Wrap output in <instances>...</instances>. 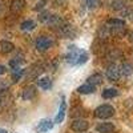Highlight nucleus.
I'll return each instance as SVG.
<instances>
[{
	"mask_svg": "<svg viewBox=\"0 0 133 133\" xmlns=\"http://www.w3.org/2000/svg\"><path fill=\"white\" fill-rule=\"evenodd\" d=\"M88 59H89V56H88L87 51L73 45L68 48V53L65 55V61L71 65H83L88 61Z\"/></svg>",
	"mask_w": 133,
	"mask_h": 133,
	"instance_id": "f257e3e1",
	"label": "nucleus"
},
{
	"mask_svg": "<svg viewBox=\"0 0 133 133\" xmlns=\"http://www.w3.org/2000/svg\"><path fill=\"white\" fill-rule=\"evenodd\" d=\"M20 28L23 29V31H33L36 28V21H33V20H25L23 21V23L20 24Z\"/></svg>",
	"mask_w": 133,
	"mask_h": 133,
	"instance_id": "6ab92c4d",
	"label": "nucleus"
},
{
	"mask_svg": "<svg viewBox=\"0 0 133 133\" xmlns=\"http://www.w3.org/2000/svg\"><path fill=\"white\" fill-rule=\"evenodd\" d=\"M87 83H89V84L97 87V85H100V84L103 83V76L100 75V73H95V75H92V76L88 77V79H87Z\"/></svg>",
	"mask_w": 133,
	"mask_h": 133,
	"instance_id": "dca6fc26",
	"label": "nucleus"
},
{
	"mask_svg": "<svg viewBox=\"0 0 133 133\" xmlns=\"http://www.w3.org/2000/svg\"><path fill=\"white\" fill-rule=\"evenodd\" d=\"M113 115H115V108L109 104H103L95 109V116L97 118H101V120L110 118Z\"/></svg>",
	"mask_w": 133,
	"mask_h": 133,
	"instance_id": "f03ea898",
	"label": "nucleus"
},
{
	"mask_svg": "<svg viewBox=\"0 0 133 133\" xmlns=\"http://www.w3.org/2000/svg\"><path fill=\"white\" fill-rule=\"evenodd\" d=\"M53 121L52 120H49V118H43L40 123L37 124V127H36V130H37V133H47V132H49L52 128H53Z\"/></svg>",
	"mask_w": 133,
	"mask_h": 133,
	"instance_id": "6e6552de",
	"label": "nucleus"
},
{
	"mask_svg": "<svg viewBox=\"0 0 133 133\" xmlns=\"http://www.w3.org/2000/svg\"><path fill=\"white\" fill-rule=\"evenodd\" d=\"M116 127L112 123H100L96 125V132L97 133H112L115 132Z\"/></svg>",
	"mask_w": 133,
	"mask_h": 133,
	"instance_id": "9b49d317",
	"label": "nucleus"
},
{
	"mask_svg": "<svg viewBox=\"0 0 133 133\" xmlns=\"http://www.w3.org/2000/svg\"><path fill=\"white\" fill-rule=\"evenodd\" d=\"M59 33L63 36V37H65V39H73L75 37V29L72 28V25H69V24H63L60 28H59Z\"/></svg>",
	"mask_w": 133,
	"mask_h": 133,
	"instance_id": "1a4fd4ad",
	"label": "nucleus"
},
{
	"mask_svg": "<svg viewBox=\"0 0 133 133\" xmlns=\"http://www.w3.org/2000/svg\"><path fill=\"white\" fill-rule=\"evenodd\" d=\"M65 112H66V100L64 96H61V101H60V107H59V112L55 117V124H61L64 118H65Z\"/></svg>",
	"mask_w": 133,
	"mask_h": 133,
	"instance_id": "423d86ee",
	"label": "nucleus"
},
{
	"mask_svg": "<svg viewBox=\"0 0 133 133\" xmlns=\"http://www.w3.org/2000/svg\"><path fill=\"white\" fill-rule=\"evenodd\" d=\"M4 0H0V15H2L4 12V9H5V5H4Z\"/></svg>",
	"mask_w": 133,
	"mask_h": 133,
	"instance_id": "b1692460",
	"label": "nucleus"
},
{
	"mask_svg": "<svg viewBox=\"0 0 133 133\" xmlns=\"http://www.w3.org/2000/svg\"><path fill=\"white\" fill-rule=\"evenodd\" d=\"M37 91H36V87L35 85H28L25 87L23 89V93H21V98L25 100V101H29V100H32L33 97L36 96Z\"/></svg>",
	"mask_w": 133,
	"mask_h": 133,
	"instance_id": "9d476101",
	"label": "nucleus"
},
{
	"mask_svg": "<svg viewBox=\"0 0 133 133\" xmlns=\"http://www.w3.org/2000/svg\"><path fill=\"white\" fill-rule=\"evenodd\" d=\"M52 44H53V41H52V39L48 37V36H39V37L36 39V48H37L39 52H45V51H48V49L52 47Z\"/></svg>",
	"mask_w": 133,
	"mask_h": 133,
	"instance_id": "39448f33",
	"label": "nucleus"
},
{
	"mask_svg": "<svg viewBox=\"0 0 133 133\" xmlns=\"http://www.w3.org/2000/svg\"><path fill=\"white\" fill-rule=\"evenodd\" d=\"M88 128H89V123L84 118H76L71 124V129L76 133H84L88 130Z\"/></svg>",
	"mask_w": 133,
	"mask_h": 133,
	"instance_id": "20e7f679",
	"label": "nucleus"
},
{
	"mask_svg": "<svg viewBox=\"0 0 133 133\" xmlns=\"http://www.w3.org/2000/svg\"><path fill=\"white\" fill-rule=\"evenodd\" d=\"M14 49H15V45L11 41H7V40L0 41V53L7 55V53H11Z\"/></svg>",
	"mask_w": 133,
	"mask_h": 133,
	"instance_id": "ddd939ff",
	"label": "nucleus"
},
{
	"mask_svg": "<svg viewBox=\"0 0 133 133\" xmlns=\"http://www.w3.org/2000/svg\"><path fill=\"white\" fill-rule=\"evenodd\" d=\"M45 2H47V0H40V2L37 3V5L35 7V9H36V11H39V9H41V8H43L44 5H45Z\"/></svg>",
	"mask_w": 133,
	"mask_h": 133,
	"instance_id": "5701e85b",
	"label": "nucleus"
},
{
	"mask_svg": "<svg viewBox=\"0 0 133 133\" xmlns=\"http://www.w3.org/2000/svg\"><path fill=\"white\" fill-rule=\"evenodd\" d=\"M118 95V91L116 88H107V89L103 91V97L104 98H113Z\"/></svg>",
	"mask_w": 133,
	"mask_h": 133,
	"instance_id": "aec40b11",
	"label": "nucleus"
},
{
	"mask_svg": "<svg viewBox=\"0 0 133 133\" xmlns=\"http://www.w3.org/2000/svg\"><path fill=\"white\" fill-rule=\"evenodd\" d=\"M129 37H130V40L133 41V32H132V33H130V35H129Z\"/></svg>",
	"mask_w": 133,
	"mask_h": 133,
	"instance_id": "bb28decb",
	"label": "nucleus"
},
{
	"mask_svg": "<svg viewBox=\"0 0 133 133\" xmlns=\"http://www.w3.org/2000/svg\"><path fill=\"white\" fill-rule=\"evenodd\" d=\"M5 71H7V68H5L4 65L0 64V75H4V73H5Z\"/></svg>",
	"mask_w": 133,
	"mask_h": 133,
	"instance_id": "393cba45",
	"label": "nucleus"
},
{
	"mask_svg": "<svg viewBox=\"0 0 133 133\" xmlns=\"http://www.w3.org/2000/svg\"><path fill=\"white\" fill-rule=\"evenodd\" d=\"M24 7H25V0H12V3H11V11L15 14L21 12Z\"/></svg>",
	"mask_w": 133,
	"mask_h": 133,
	"instance_id": "2eb2a0df",
	"label": "nucleus"
},
{
	"mask_svg": "<svg viewBox=\"0 0 133 133\" xmlns=\"http://www.w3.org/2000/svg\"><path fill=\"white\" fill-rule=\"evenodd\" d=\"M87 5L89 8H95L97 5V0H87Z\"/></svg>",
	"mask_w": 133,
	"mask_h": 133,
	"instance_id": "4be33fe9",
	"label": "nucleus"
},
{
	"mask_svg": "<svg viewBox=\"0 0 133 133\" xmlns=\"http://www.w3.org/2000/svg\"><path fill=\"white\" fill-rule=\"evenodd\" d=\"M37 85L41 88L43 91H48L52 88V80L49 79L48 76H43L40 77V79L37 80Z\"/></svg>",
	"mask_w": 133,
	"mask_h": 133,
	"instance_id": "4468645a",
	"label": "nucleus"
},
{
	"mask_svg": "<svg viewBox=\"0 0 133 133\" xmlns=\"http://www.w3.org/2000/svg\"><path fill=\"white\" fill-rule=\"evenodd\" d=\"M107 27L110 29V33L120 35L125 29V21L123 19H109L107 21Z\"/></svg>",
	"mask_w": 133,
	"mask_h": 133,
	"instance_id": "7ed1b4c3",
	"label": "nucleus"
},
{
	"mask_svg": "<svg viewBox=\"0 0 133 133\" xmlns=\"http://www.w3.org/2000/svg\"><path fill=\"white\" fill-rule=\"evenodd\" d=\"M120 76H121L120 66H117L116 64H112V65L108 66V69H107V77H108V80L117 81L120 79Z\"/></svg>",
	"mask_w": 133,
	"mask_h": 133,
	"instance_id": "0eeeda50",
	"label": "nucleus"
},
{
	"mask_svg": "<svg viewBox=\"0 0 133 133\" xmlns=\"http://www.w3.org/2000/svg\"><path fill=\"white\" fill-rule=\"evenodd\" d=\"M120 72L123 76H130L133 73V65L129 64V63H124L120 66Z\"/></svg>",
	"mask_w": 133,
	"mask_h": 133,
	"instance_id": "a211bd4d",
	"label": "nucleus"
},
{
	"mask_svg": "<svg viewBox=\"0 0 133 133\" xmlns=\"http://www.w3.org/2000/svg\"><path fill=\"white\" fill-rule=\"evenodd\" d=\"M110 7L113 11H123L124 8H127V0H113Z\"/></svg>",
	"mask_w": 133,
	"mask_h": 133,
	"instance_id": "f3484780",
	"label": "nucleus"
},
{
	"mask_svg": "<svg viewBox=\"0 0 133 133\" xmlns=\"http://www.w3.org/2000/svg\"><path fill=\"white\" fill-rule=\"evenodd\" d=\"M49 17H51V14L48 11H43V12L39 14V21H41V23H48Z\"/></svg>",
	"mask_w": 133,
	"mask_h": 133,
	"instance_id": "412c9836",
	"label": "nucleus"
},
{
	"mask_svg": "<svg viewBox=\"0 0 133 133\" xmlns=\"http://www.w3.org/2000/svg\"><path fill=\"white\" fill-rule=\"evenodd\" d=\"M0 133H7V130L3 129V128H0Z\"/></svg>",
	"mask_w": 133,
	"mask_h": 133,
	"instance_id": "a878e982",
	"label": "nucleus"
},
{
	"mask_svg": "<svg viewBox=\"0 0 133 133\" xmlns=\"http://www.w3.org/2000/svg\"><path fill=\"white\" fill-rule=\"evenodd\" d=\"M130 17H132V20H133V12H132V14H130Z\"/></svg>",
	"mask_w": 133,
	"mask_h": 133,
	"instance_id": "cd10ccee",
	"label": "nucleus"
},
{
	"mask_svg": "<svg viewBox=\"0 0 133 133\" xmlns=\"http://www.w3.org/2000/svg\"><path fill=\"white\" fill-rule=\"evenodd\" d=\"M96 91V87L89 84V83H85L83 85H80L79 88H77V92H79L80 95H91Z\"/></svg>",
	"mask_w": 133,
	"mask_h": 133,
	"instance_id": "f8f14e48",
	"label": "nucleus"
}]
</instances>
